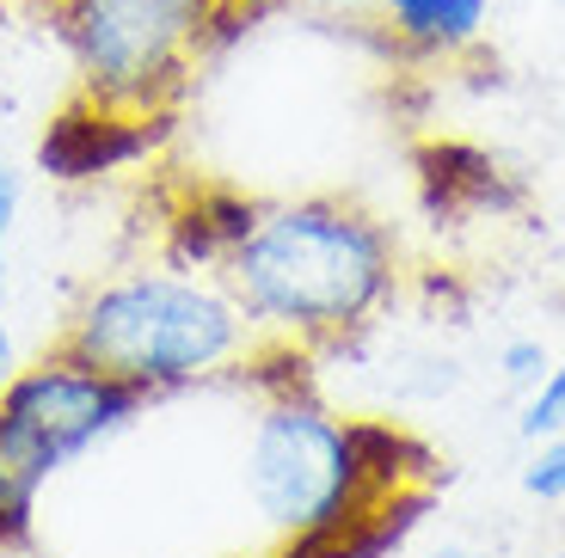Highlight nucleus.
<instances>
[{
	"label": "nucleus",
	"instance_id": "f257e3e1",
	"mask_svg": "<svg viewBox=\"0 0 565 558\" xmlns=\"http://www.w3.org/2000/svg\"><path fill=\"white\" fill-rule=\"evenodd\" d=\"M191 258L234 294L258 350H289L308 363L356 337L399 289L394 234L344 196H222V210L198 215Z\"/></svg>",
	"mask_w": 565,
	"mask_h": 558
},
{
	"label": "nucleus",
	"instance_id": "f03ea898",
	"mask_svg": "<svg viewBox=\"0 0 565 558\" xmlns=\"http://www.w3.org/2000/svg\"><path fill=\"white\" fill-rule=\"evenodd\" d=\"M241 479L258 522L277 534L270 558H313L394 503L430 497L437 461L399 423H351L301 375H282L253 418Z\"/></svg>",
	"mask_w": 565,
	"mask_h": 558
},
{
	"label": "nucleus",
	"instance_id": "7ed1b4c3",
	"mask_svg": "<svg viewBox=\"0 0 565 558\" xmlns=\"http://www.w3.org/2000/svg\"><path fill=\"white\" fill-rule=\"evenodd\" d=\"M50 350L86 363L93 375L117 380L148 405L246 368L258 337L215 277L124 270L81 294V308L68 313Z\"/></svg>",
	"mask_w": 565,
	"mask_h": 558
},
{
	"label": "nucleus",
	"instance_id": "20e7f679",
	"mask_svg": "<svg viewBox=\"0 0 565 558\" xmlns=\"http://www.w3.org/2000/svg\"><path fill=\"white\" fill-rule=\"evenodd\" d=\"M38 7L74 68V98L148 136L179 117L210 56L258 13L253 0H38Z\"/></svg>",
	"mask_w": 565,
	"mask_h": 558
},
{
	"label": "nucleus",
	"instance_id": "39448f33",
	"mask_svg": "<svg viewBox=\"0 0 565 558\" xmlns=\"http://www.w3.org/2000/svg\"><path fill=\"white\" fill-rule=\"evenodd\" d=\"M136 411V393L62 350L13 368V380L0 387V540H31L43 485L124 436Z\"/></svg>",
	"mask_w": 565,
	"mask_h": 558
},
{
	"label": "nucleus",
	"instance_id": "423d86ee",
	"mask_svg": "<svg viewBox=\"0 0 565 558\" xmlns=\"http://www.w3.org/2000/svg\"><path fill=\"white\" fill-rule=\"evenodd\" d=\"M387 37L412 56H467L492 25V0H375Z\"/></svg>",
	"mask_w": 565,
	"mask_h": 558
},
{
	"label": "nucleus",
	"instance_id": "0eeeda50",
	"mask_svg": "<svg viewBox=\"0 0 565 558\" xmlns=\"http://www.w3.org/2000/svg\"><path fill=\"white\" fill-rule=\"evenodd\" d=\"M516 436H523V442H553V436H565V356L541 375L535 393H523Z\"/></svg>",
	"mask_w": 565,
	"mask_h": 558
},
{
	"label": "nucleus",
	"instance_id": "6e6552de",
	"mask_svg": "<svg viewBox=\"0 0 565 558\" xmlns=\"http://www.w3.org/2000/svg\"><path fill=\"white\" fill-rule=\"evenodd\" d=\"M547 368H553V356H547L541 337H510V344L498 350V375H504L510 393H535Z\"/></svg>",
	"mask_w": 565,
	"mask_h": 558
},
{
	"label": "nucleus",
	"instance_id": "1a4fd4ad",
	"mask_svg": "<svg viewBox=\"0 0 565 558\" xmlns=\"http://www.w3.org/2000/svg\"><path fill=\"white\" fill-rule=\"evenodd\" d=\"M523 491L541 503H559L565 497V436H553V442H541V454L523 466Z\"/></svg>",
	"mask_w": 565,
	"mask_h": 558
},
{
	"label": "nucleus",
	"instance_id": "9d476101",
	"mask_svg": "<svg viewBox=\"0 0 565 558\" xmlns=\"http://www.w3.org/2000/svg\"><path fill=\"white\" fill-rule=\"evenodd\" d=\"M19 215H25V179H19L13 167H0V289H7V270H13Z\"/></svg>",
	"mask_w": 565,
	"mask_h": 558
},
{
	"label": "nucleus",
	"instance_id": "9b49d317",
	"mask_svg": "<svg viewBox=\"0 0 565 558\" xmlns=\"http://www.w3.org/2000/svg\"><path fill=\"white\" fill-rule=\"evenodd\" d=\"M13 368H19V344H13V325L0 320V387L13 380Z\"/></svg>",
	"mask_w": 565,
	"mask_h": 558
},
{
	"label": "nucleus",
	"instance_id": "f8f14e48",
	"mask_svg": "<svg viewBox=\"0 0 565 558\" xmlns=\"http://www.w3.org/2000/svg\"><path fill=\"white\" fill-rule=\"evenodd\" d=\"M0 558H43L31 540H0Z\"/></svg>",
	"mask_w": 565,
	"mask_h": 558
},
{
	"label": "nucleus",
	"instance_id": "ddd939ff",
	"mask_svg": "<svg viewBox=\"0 0 565 558\" xmlns=\"http://www.w3.org/2000/svg\"><path fill=\"white\" fill-rule=\"evenodd\" d=\"M430 558H492V552H473V546H437Z\"/></svg>",
	"mask_w": 565,
	"mask_h": 558
},
{
	"label": "nucleus",
	"instance_id": "4468645a",
	"mask_svg": "<svg viewBox=\"0 0 565 558\" xmlns=\"http://www.w3.org/2000/svg\"><path fill=\"white\" fill-rule=\"evenodd\" d=\"M0 56H7V7H0Z\"/></svg>",
	"mask_w": 565,
	"mask_h": 558
},
{
	"label": "nucleus",
	"instance_id": "2eb2a0df",
	"mask_svg": "<svg viewBox=\"0 0 565 558\" xmlns=\"http://www.w3.org/2000/svg\"><path fill=\"white\" fill-rule=\"evenodd\" d=\"M535 558H565V546H553V552H535Z\"/></svg>",
	"mask_w": 565,
	"mask_h": 558
}]
</instances>
